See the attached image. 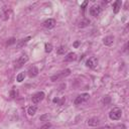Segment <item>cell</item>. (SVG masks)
<instances>
[{"label": "cell", "mask_w": 129, "mask_h": 129, "mask_svg": "<svg viewBox=\"0 0 129 129\" xmlns=\"http://www.w3.org/2000/svg\"><path fill=\"white\" fill-rule=\"evenodd\" d=\"M14 42H15V39H14V38H10V39H9V41L7 42V44H8V45H10V44H12V43H14Z\"/></svg>", "instance_id": "21"}, {"label": "cell", "mask_w": 129, "mask_h": 129, "mask_svg": "<svg viewBox=\"0 0 129 129\" xmlns=\"http://www.w3.org/2000/svg\"><path fill=\"white\" fill-rule=\"evenodd\" d=\"M109 101H110V98H109V97H107L106 100L104 99V103H107V102H109Z\"/></svg>", "instance_id": "24"}, {"label": "cell", "mask_w": 129, "mask_h": 129, "mask_svg": "<svg viewBox=\"0 0 129 129\" xmlns=\"http://www.w3.org/2000/svg\"><path fill=\"white\" fill-rule=\"evenodd\" d=\"M98 129H110V127L109 126H103V127H100Z\"/></svg>", "instance_id": "23"}, {"label": "cell", "mask_w": 129, "mask_h": 129, "mask_svg": "<svg viewBox=\"0 0 129 129\" xmlns=\"http://www.w3.org/2000/svg\"><path fill=\"white\" fill-rule=\"evenodd\" d=\"M44 93L43 92H37V93H35L33 96H32V98H31V100H32V103L33 104H37V103H39V102H41L43 99H44Z\"/></svg>", "instance_id": "2"}, {"label": "cell", "mask_w": 129, "mask_h": 129, "mask_svg": "<svg viewBox=\"0 0 129 129\" xmlns=\"http://www.w3.org/2000/svg\"><path fill=\"white\" fill-rule=\"evenodd\" d=\"M47 118H48V115H47V114L42 115V116L40 117V121H43V120H45V119H47Z\"/></svg>", "instance_id": "20"}, {"label": "cell", "mask_w": 129, "mask_h": 129, "mask_svg": "<svg viewBox=\"0 0 129 129\" xmlns=\"http://www.w3.org/2000/svg\"><path fill=\"white\" fill-rule=\"evenodd\" d=\"M54 25H55V20L52 19V18H48V19H46V20L43 22V26H44L45 28H47V29L53 28Z\"/></svg>", "instance_id": "7"}, {"label": "cell", "mask_w": 129, "mask_h": 129, "mask_svg": "<svg viewBox=\"0 0 129 129\" xmlns=\"http://www.w3.org/2000/svg\"><path fill=\"white\" fill-rule=\"evenodd\" d=\"M24 77H25V73H24V72L19 73V74L17 75V77H16V81L20 83V82H22V81L24 80Z\"/></svg>", "instance_id": "16"}, {"label": "cell", "mask_w": 129, "mask_h": 129, "mask_svg": "<svg viewBox=\"0 0 129 129\" xmlns=\"http://www.w3.org/2000/svg\"><path fill=\"white\" fill-rule=\"evenodd\" d=\"M76 58H77L76 53H75V52H70V53H68V55L66 56L64 60H66V61H73V60H75Z\"/></svg>", "instance_id": "12"}, {"label": "cell", "mask_w": 129, "mask_h": 129, "mask_svg": "<svg viewBox=\"0 0 129 129\" xmlns=\"http://www.w3.org/2000/svg\"><path fill=\"white\" fill-rule=\"evenodd\" d=\"M122 116V110L120 108H113L110 113H109V117L111 120H119Z\"/></svg>", "instance_id": "1"}, {"label": "cell", "mask_w": 129, "mask_h": 129, "mask_svg": "<svg viewBox=\"0 0 129 129\" xmlns=\"http://www.w3.org/2000/svg\"><path fill=\"white\" fill-rule=\"evenodd\" d=\"M29 39H30V37H29V36H28V37H26V38H24V39H21V40L18 42V44H17V47H18V48L22 47V46H23V45H24V44H25V43H26V42H27Z\"/></svg>", "instance_id": "15"}, {"label": "cell", "mask_w": 129, "mask_h": 129, "mask_svg": "<svg viewBox=\"0 0 129 129\" xmlns=\"http://www.w3.org/2000/svg\"><path fill=\"white\" fill-rule=\"evenodd\" d=\"M114 41V36L112 35H109V36H106L104 39H103V42L105 45H111Z\"/></svg>", "instance_id": "11"}, {"label": "cell", "mask_w": 129, "mask_h": 129, "mask_svg": "<svg viewBox=\"0 0 129 129\" xmlns=\"http://www.w3.org/2000/svg\"><path fill=\"white\" fill-rule=\"evenodd\" d=\"M89 24H90V20L85 18V19H83V20L79 23V26H80L81 28H84V27H87Z\"/></svg>", "instance_id": "14"}, {"label": "cell", "mask_w": 129, "mask_h": 129, "mask_svg": "<svg viewBox=\"0 0 129 129\" xmlns=\"http://www.w3.org/2000/svg\"><path fill=\"white\" fill-rule=\"evenodd\" d=\"M45 48H44V50H45V52H50L51 50H52V44L51 43H45V46H44Z\"/></svg>", "instance_id": "17"}, {"label": "cell", "mask_w": 129, "mask_h": 129, "mask_svg": "<svg viewBox=\"0 0 129 129\" xmlns=\"http://www.w3.org/2000/svg\"><path fill=\"white\" fill-rule=\"evenodd\" d=\"M36 110H37L36 106H30V107L28 108V110H27V113H28L29 116H33V115L36 113Z\"/></svg>", "instance_id": "13"}, {"label": "cell", "mask_w": 129, "mask_h": 129, "mask_svg": "<svg viewBox=\"0 0 129 129\" xmlns=\"http://www.w3.org/2000/svg\"><path fill=\"white\" fill-rule=\"evenodd\" d=\"M37 74H38V69H37L35 66H32V67L29 68V70H28V76H29L30 78L35 77Z\"/></svg>", "instance_id": "8"}, {"label": "cell", "mask_w": 129, "mask_h": 129, "mask_svg": "<svg viewBox=\"0 0 129 129\" xmlns=\"http://www.w3.org/2000/svg\"><path fill=\"white\" fill-rule=\"evenodd\" d=\"M28 61V56L26 55V54H22L18 59H17V61H16V64H15V67L17 68V69H19V68H21L24 63H26Z\"/></svg>", "instance_id": "5"}, {"label": "cell", "mask_w": 129, "mask_h": 129, "mask_svg": "<svg viewBox=\"0 0 129 129\" xmlns=\"http://www.w3.org/2000/svg\"><path fill=\"white\" fill-rule=\"evenodd\" d=\"M87 4H88V2H87V1H85V2H84V3L82 4V6H81V8H82V9L84 10V9H85V7L87 6Z\"/></svg>", "instance_id": "22"}, {"label": "cell", "mask_w": 129, "mask_h": 129, "mask_svg": "<svg viewBox=\"0 0 129 129\" xmlns=\"http://www.w3.org/2000/svg\"><path fill=\"white\" fill-rule=\"evenodd\" d=\"M50 126H51V125H50V123H46V124H44L43 126H41V127H40V129H48Z\"/></svg>", "instance_id": "19"}, {"label": "cell", "mask_w": 129, "mask_h": 129, "mask_svg": "<svg viewBox=\"0 0 129 129\" xmlns=\"http://www.w3.org/2000/svg\"><path fill=\"white\" fill-rule=\"evenodd\" d=\"M86 64H87V67H89L91 69H95L97 67V64H98V59L95 56H92L86 61Z\"/></svg>", "instance_id": "6"}, {"label": "cell", "mask_w": 129, "mask_h": 129, "mask_svg": "<svg viewBox=\"0 0 129 129\" xmlns=\"http://www.w3.org/2000/svg\"><path fill=\"white\" fill-rule=\"evenodd\" d=\"M120 8H121V1L120 0L115 1L113 3V11H114V13H118L119 10H120Z\"/></svg>", "instance_id": "10"}, {"label": "cell", "mask_w": 129, "mask_h": 129, "mask_svg": "<svg viewBox=\"0 0 129 129\" xmlns=\"http://www.w3.org/2000/svg\"><path fill=\"white\" fill-rule=\"evenodd\" d=\"M64 51H66V47L64 46H59L58 49H57V53L58 54H62V53H64Z\"/></svg>", "instance_id": "18"}, {"label": "cell", "mask_w": 129, "mask_h": 129, "mask_svg": "<svg viewBox=\"0 0 129 129\" xmlns=\"http://www.w3.org/2000/svg\"><path fill=\"white\" fill-rule=\"evenodd\" d=\"M99 123H100L99 119H98V118H95V117H94V118H90V119L88 120V125H89V126L95 127V126H98Z\"/></svg>", "instance_id": "9"}, {"label": "cell", "mask_w": 129, "mask_h": 129, "mask_svg": "<svg viewBox=\"0 0 129 129\" xmlns=\"http://www.w3.org/2000/svg\"><path fill=\"white\" fill-rule=\"evenodd\" d=\"M101 11H102V8H101L100 5H93V6L90 8V14H91L92 16H94V17L98 16V15L101 13Z\"/></svg>", "instance_id": "4"}, {"label": "cell", "mask_w": 129, "mask_h": 129, "mask_svg": "<svg viewBox=\"0 0 129 129\" xmlns=\"http://www.w3.org/2000/svg\"><path fill=\"white\" fill-rule=\"evenodd\" d=\"M74 45H75V47H77V46H78V45H79V41H76V42H75V44H74Z\"/></svg>", "instance_id": "25"}, {"label": "cell", "mask_w": 129, "mask_h": 129, "mask_svg": "<svg viewBox=\"0 0 129 129\" xmlns=\"http://www.w3.org/2000/svg\"><path fill=\"white\" fill-rule=\"evenodd\" d=\"M89 97H90V95H89L88 93H84V94H82V95H80V96H78V97L76 98L75 104H76V105L83 104L84 102H86V101L89 99Z\"/></svg>", "instance_id": "3"}]
</instances>
